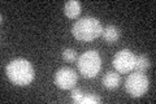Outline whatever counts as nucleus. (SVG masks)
I'll return each instance as SVG.
<instances>
[{
	"label": "nucleus",
	"mask_w": 156,
	"mask_h": 104,
	"mask_svg": "<svg viewBox=\"0 0 156 104\" xmlns=\"http://www.w3.org/2000/svg\"><path fill=\"white\" fill-rule=\"evenodd\" d=\"M125 90L133 98L143 96L148 90V78L146 77L144 73L140 72L131 73L125 81Z\"/></svg>",
	"instance_id": "nucleus-4"
},
{
	"label": "nucleus",
	"mask_w": 156,
	"mask_h": 104,
	"mask_svg": "<svg viewBox=\"0 0 156 104\" xmlns=\"http://www.w3.org/2000/svg\"><path fill=\"white\" fill-rule=\"evenodd\" d=\"M77 83V73L72 68L62 66L55 74V85L61 90H70Z\"/></svg>",
	"instance_id": "nucleus-6"
},
{
	"label": "nucleus",
	"mask_w": 156,
	"mask_h": 104,
	"mask_svg": "<svg viewBox=\"0 0 156 104\" xmlns=\"http://www.w3.org/2000/svg\"><path fill=\"white\" fill-rule=\"evenodd\" d=\"M120 74L119 73H113V72H108L105 73L103 78H101V83H103V86L105 88H108V90H115L120 86Z\"/></svg>",
	"instance_id": "nucleus-8"
},
{
	"label": "nucleus",
	"mask_w": 156,
	"mask_h": 104,
	"mask_svg": "<svg viewBox=\"0 0 156 104\" xmlns=\"http://www.w3.org/2000/svg\"><path fill=\"white\" fill-rule=\"evenodd\" d=\"M112 64H113V68L119 73H130L134 70L135 55L128 48L121 49L115 55Z\"/></svg>",
	"instance_id": "nucleus-5"
},
{
	"label": "nucleus",
	"mask_w": 156,
	"mask_h": 104,
	"mask_svg": "<svg viewBox=\"0 0 156 104\" xmlns=\"http://www.w3.org/2000/svg\"><path fill=\"white\" fill-rule=\"evenodd\" d=\"M5 73L9 81L17 86L30 85L35 76L33 65L25 59H16L8 63V65L5 66Z\"/></svg>",
	"instance_id": "nucleus-1"
},
{
	"label": "nucleus",
	"mask_w": 156,
	"mask_h": 104,
	"mask_svg": "<svg viewBox=\"0 0 156 104\" xmlns=\"http://www.w3.org/2000/svg\"><path fill=\"white\" fill-rule=\"evenodd\" d=\"M101 37L107 43H116L121 37V31L120 29L115 26V25H108V26L103 27V33H101Z\"/></svg>",
	"instance_id": "nucleus-7"
},
{
	"label": "nucleus",
	"mask_w": 156,
	"mask_h": 104,
	"mask_svg": "<svg viewBox=\"0 0 156 104\" xmlns=\"http://www.w3.org/2000/svg\"><path fill=\"white\" fill-rule=\"evenodd\" d=\"M148 68H150V60H148L147 56H146V55L135 56V65H134V70L135 72L144 73Z\"/></svg>",
	"instance_id": "nucleus-10"
},
{
	"label": "nucleus",
	"mask_w": 156,
	"mask_h": 104,
	"mask_svg": "<svg viewBox=\"0 0 156 104\" xmlns=\"http://www.w3.org/2000/svg\"><path fill=\"white\" fill-rule=\"evenodd\" d=\"M81 3L80 2H77V0H70V2H68L65 3V5H64V13H65V16L68 18H70V20H74L77 18L78 16L81 14Z\"/></svg>",
	"instance_id": "nucleus-9"
},
{
	"label": "nucleus",
	"mask_w": 156,
	"mask_h": 104,
	"mask_svg": "<svg viewBox=\"0 0 156 104\" xmlns=\"http://www.w3.org/2000/svg\"><path fill=\"white\" fill-rule=\"evenodd\" d=\"M101 102V98L94 95V94H90V95H83V98L81 99V103L80 104H96V103H100Z\"/></svg>",
	"instance_id": "nucleus-12"
},
{
	"label": "nucleus",
	"mask_w": 156,
	"mask_h": 104,
	"mask_svg": "<svg viewBox=\"0 0 156 104\" xmlns=\"http://www.w3.org/2000/svg\"><path fill=\"white\" fill-rule=\"evenodd\" d=\"M103 33L101 22L95 17H83L74 22L72 34L80 42H91L99 38Z\"/></svg>",
	"instance_id": "nucleus-2"
},
{
	"label": "nucleus",
	"mask_w": 156,
	"mask_h": 104,
	"mask_svg": "<svg viewBox=\"0 0 156 104\" xmlns=\"http://www.w3.org/2000/svg\"><path fill=\"white\" fill-rule=\"evenodd\" d=\"M62 59L68 63H74L78 60V56H77V52L72 48H65L62 51Z\"/></svg>",
	"instance_id": "nucleus-11"
},
{
	"label": "nucleus",
	"mask_w": 156,
	"mask_h": 104,
	"mask_svg": "<svg viewBox=\"0 0 156 104\" xmlns=\"http://www.w3.org/2000/svg\"><path fill=\"white\" fill-rule=\"evenodd\" d=\"M83 95H85V94L82 92L81 88H73L72 94H70V99H72V100L74 102V103L80 104V103H81V99L83 98Z\"/></svg>",
	"instance_id": "nucleus-13"
},
{
	"label": "nucleus",
	"mask_w": 156,
	"mask_h": 104,
	"mask_svg": "<svg viewBox=\"0 0 156 104\" xmlns=\"http://www.w3.org/2000/svg\"><path fill=\"white\" fill-rule=\"evenodd\" d=\"M78 70L85 78H94L101 69V57L96 51H86L78 57Z\"/></svg>",
	"instance_id": "nucleus-3"
}]
</instances>
